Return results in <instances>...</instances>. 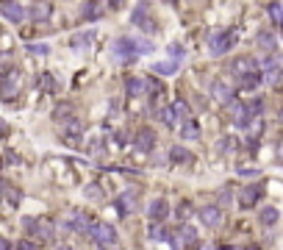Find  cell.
Segmentation results:
<instances>
[{"mask_svg":"<svg viewBox=\"0 0 283 250\" xmlns=\"http://www.w3.org/2000/svg\"><path fill=\"white\" fill-rule=\"evenodd\" d=\"M22 228H25L28 236H33L39 242H47V239H53L56 225H53V220H45V217H22Z\"/></svg>","mask_w":283,"mask_h":250,"instance_id":"6da1fadb","label":"cell"},{"mask_svg":"<svg viewBox=\"0 0 283 250\" xmlns=\"http://www.w3.org/2000/svg\"><path fill=\"white\" fill-rule=\"evenodd\" d=\"M89 236H92V242L100 250H117V231L111 228L109 223H94L92 231H89Z\"/></svg>","mask_w":283,"mask_h":250,"instance_id":"7a4b0ae2","label":"cell"},{"mask_svg":"<svg viewBox=\"0 0 283 250\" xmlns=\"http://www.w3.org/2000/svg\"><path fill=\"white\" fill-rule=\"evenodd\" d=\"M92 225H94V223H89V214H84V211H78V208H73V211H67V217H64L61 228H64V231H73V234H89Z\"/></svg>","mask_w":283,"mask_h":250,"instance_id":"3957f363","label":"cell"},{"mask_svg":"<svg viewBox=\"0 0 283 250\" xmlns=\"http://www.w3.org/2000/svg\"><path fill=\"white\" fill-rule=\"evenodd\" d=\"M239 42V37H236V31H217L208 37V47L214 56H222V53H228L231 47Z\"/></svg>","mask_w":283,"mask_h":250,"instance_id":"277c9868","label":"cell"},{"mask_svg":"<svg viewBox=\"0 0 283 250\" xmlns=\"http://www.w3.org/2000/svg\"><path fill=\"white\" fill-rule=\"evenodd\" d=\"M22 83V73L14 67H6L3 70V83H0V89H3V98H14V92L20 89Z\"/></svg>","mask_w":283,"mask_h":250,"instance_id":"5b68a950","label":"cell"},{"mask_svg":"<svg viewBox=\"0 0 283 250\" xmlns=\"http://www.w3.org/2000/svg\"><path fill=\"white\" fill-rule=\"evenodd\" d=\"M0 14H3L9 22H22L28 14H31V9L22 6V3H0Z\"/></svg>","mask_w":283,"mask_h":250,"instance_id":"8992f818","label":"cell"},{"mask_svg":"<svg viewBox=\"0 0 283 250\" xmlns=\"http://www.w3.org/2000/svg\"><path fill=\"white\" fill-rule=\"evenodd\" d=\"M81 134H84V122H81L78 117H67V120L61 122V136L67 142H73V145H75V142L81 139Z\"/></svg>","mask_w":283,"mask_h":250,"instance_id":"52a82bcc","label":"cell"},{"mask_svg":"<svg viewBox=\"0 0 283 250\" xmlns=\"http://www.w3.org/2000/svg\"><path fill=\"white\" fill-rule=\"evenodd\" d=\"M133 147H139L142 153H150L156 147V131L153 128H139L133 136Z\"/></svg>","mask_w":283,"mask_h":250,"instance_id":"ba28073f","label":"cell"},{"mask_svg":"<svg viewBox=\"0 0 283 250\" xmlns=\"http://www.w3.org/2000/svg\"><path fill=\"white\" fill-rule=\"evenodd\" d=\"M261 198H264V186H261V183H253V186H244V192L239 195V203L244 208H253Z\"/></svg>","mask_w":283,"mask_h":250,"instance_id":"9c48e42d","label":"cell"},{"mask_svg":"<svg viewBox=\"0 0 283 250\" xmlns=\"http://www.w3.org/2000/svg\"><path fill=\"white\" fill-rule=\"evenodd\" d=\"M194 242H197V231H194L192 225H181L178 234H175V239H172V245L175 247H192Z\"/></svg>","mask_w":283,"mask_h":250,"instance_id":"30bf717a","label":"cell"},{"mask_svg":"<svg viewBox=\"0 0 283 250\" xmlns=\"http://www.w3.org/2000/svg\"><path fill=\"white\" fill-rule=\"evenodd\" d=\"M200 223L208 225V228H217L222 223V208L220 206H203L200 208Z\"/></svg>","mask_w":283,"mask_h":250,"instance_id":"8fae6325","label":"cell"},{"mask_svg":"<svg viewBox=\"0 0 283 250\" xmlns=\"http://www.w3.org/2000/svg\"><path fill=\"white\" fill-rule=\"evenodd\" d=\"M167 214H169V203L164 198H156L150 206H147V217H150V223H161Z\"/></svg>","mask_w":283,"mask_h":250,"instance_id":"7c38bea8","label":"cell"},{"mask_svg":"<svg viewBox=\"0 0 283 250\" xmlns=\"http://www.w3.org/2000/svg\"><path fill=\"white\" fill-rule=\"evenodd\" d=\"M211 92H214V98L220 100V103L231 106L233 103V86L225 81H214V86H211Z\"/></svg>","mask_w":283,"mask_h":250,"instance_id":"4fadbf2b","label":"cell"},{"mask_svg":"<svg viewBox=\"0 0 283 250\" xmlns=\"http://www.w3.org/2000/svg\"><path fill=\"white\" fill-rule=\"evenodd\" d=\"M131 22H133V25H139V28H145V31H156V22L147 17V9H145V6H136V9H133Z\"/></svg>","mask_w":283,"mask_h":250,"instance_id":"5bb4252c","label":"cell"},{"mask_svg":"<svg viewBox=\"0 0 283 250\" xmlns=\"http://www.w3.org/2000/svg\"><path fill=\"white\" fill-rule=\"evenodd\" d=\"M114 206H117V211H120L122 217H128V214L133 211V206H136V195H133V192H122L120 198H117Z\"/></svg>","mask_w":283,"mask_h":250,"instance_id":"9a60e30c","label":"cell"},{"mask_svg":"<svg viewBox=\"0 0 283 250\" xmlns=\"http://www.w3.org/2000/svg\"><path fill=\"white\" fill-rule=\"evenodd\" d=\"M233 70L241 75V78H244V75H253V73H258V64L253 61V58H247V56H244V58H236V61H233Z\"/></svg>","mask_w":283,"mask_h":250,"instance_id":"2e32d148","label":"cell"},{"mask_svg":"<svg viewBox=\"0 0 283 250\" xmlns=\"http://www.w3.org/2000/svg\"><path fill=\"white\" fill-rule=\"evenodd\" d=\"M125 89L131 98H139V95L147 92V78H128L125 81Z\"/></svg>","mask_w":283,"mask_h":250,"instance_id":"e0dca14e","label":"cell"},{"mask_svg":"<svg viewBox=\"0 0 283 250\" xmlns=\"http://www.w3.org/2000/svg\"><path fill=\"white\" fill-rule=\"evenodd\" d=\"M178 67H181V61L169 58V61H156V64H153V73H158V75H172V73H178Z\"/></svg>","mask_w":283,"mask_h":250,"instance_id":"ac0fdd59","label":"cell"},{"mask_svg":"<svg viewBox=\"0 0 283 250\" xmlns=\"http://www.w3.org/2000/svg\"><path fill=\"white\" fill-rule=\"evenodd\" d=\"M217 147H220V153H225V156H233V153L239 150V139H233V136H222V139L217 142Z\"/></svg>","mask_w":283,"mask_h":250,"instance_id":"d6986e66","label":"cell"},{"mask_svg":"<svg viewBox=\"0 0 283 250\" xmlns=\"http://www.w3.org/2000/svg\"><path fill=\"white\" fill-rule=\"evenodd\" d=\"M169 159H172L175 164H192L194 162L192 153H189L186 147H172V150H169Z\"/></svg>","mask_w":283,"mask_h":250,"instance_id":"ffe728a7","label":"cell"},{"mask_svg":"<svg viewBox=\"0 0 283 250\" xmlns=\"http://www.w3.org/2000/svg\"><path fill=\"white\" fill-rule=\"evenodd\" d=\"M261 83H264V75L253 73V75H244V78H241V89H244V92H253V89H258Z\"/></svg>","mask_w":283,"mask_h":250,"instance_id":"44dd1931","label":"cell"},{"mask_svg":"<svg viewBox=\"0 0 283 250\" xmlns=\"http://www.w3.org/2000/svg\"><path fill=\"white\" fill-rule=\"evenodd\" d=\"M147 236H150L153 242H167V239H169V234L164 231V225H161V223H153L150 228H147Z\"/></svg>","mask_w":283,"mask_h":250,"instance_id":"7402d4cb","label":"cell"},{"mask_svg":"<svg viewBox=\"0 0 283 250\" xmlns=\"http://www.w3.org/2000/svg\"><path fill=\"white\" fill-rule=\"evenodd\" d=\"M3 189H6V200H9L11 206H17V203H20V200H22L20 189H17V186H14V183H11V181H3Z\"/></svg>","mask_w":283,"mask_h":250,"instance_id":"603a6c76","label":"cell"},{"mask_svg":"<svg viewBox=\"0 0 283 250\" xmlns=\"http://www.w3.org/2000/svg\"><path fill=\"white\" fill-rule=\"evenodd\" d=\"M256 42H258V47H261V50H269V53L275 50V34H269V31H261Z\"/></svg>","mask_w":283,"mask_h":250,"instance_id":"cb8c5ba5","label":"cell"},{"mask_svg":"<svg viewBox=\"0 0 283 250\" xmlns=\"http://www.w3.org/2000/svg\"><path fill=\"white\" fill-rule=\"evenodd\" d=\"M103 9H105L103 3H84V14H81V17H84V20H97Z\"/></svg>","mask_w":283,"mask_h":250,"instance_id":"d4e9b609","label":"cell"},{"mask_svg":"<svg viewBox=\"0 0 283 250\" xmlns=\"http://www.w3.org/2000/svg\"><path fill=\"white\" fill-rule=\"evenodd\" d=\"M181 136H184V139H200V125L194 122V120L184 122V128H181Z\"/></svg>","mask_w":283,"mask_h":250,"instance_id":"484cf974","label":"cell"},{"mask_svg":"<svg viewBox=\"0 0 283 250\" xmlns=\"http://www.w3.org/2000/svg\"><path fill=\"white\" fill-rule=\"evenodd\" d=\"M158 120H161L164 125H169V128H172V125L178 122V114H175L172 106H167V109H158Z\"/></svg>","mask_w":283,"mask_h":250,"instance_id":"4316f807","label":"cell"},{"mask_svg":"<svg viewBox=\"0 0 283 250\" xmlns=\"http://www.w3.org/2000/svg\"><path fill=\"white\" fill-rule=\"evenodd\" d=\"M50 9L53 6L50 3H37V6H31V11H33V20H47V17H50Z\"/></svg>","mask_w":283,"mask_h":250,"instance_id":"83f0119b","label":"cell"},{"mask_svg":"<svg viewBox=\"0 0 283 250\" xmlns=\"http://www.w3.org/2000/svg\"><path fill=\"white\" fill-rule=\"evenodd\" d=\"M92 39H94V31H81V34L73 37V45L75 47H86V45H92Z\"/></svg>","mask_w":283,"mask_h":250,"instance_id":"f1b7e54d","label":"cell"},{"mask_svg":"<svg viewBox=\"0 0 283 250\" xmlns=\"http://www.w3.org/2000/svg\"><path fill=\"white\" fill-rule=\"evenodd\" d=\"M267 14L283 28V3H269V6H267Z\"/></svg>","mask_w":283,"mask_h":250,"instance_id":"f546056e","label":"cell"},{"mask_svg":"<svg viewBox=\"0 0 283 250\" xmlns=\"http://www.w3.org/2000/svg\"><path fill=\"white\" fill-rule=\"evenodd\" d=\"M264 81H267L269 86H283V70H269V73H264Z\"/></svg>","mask_w":283,"mask_h":250,"instance_id":"4dcf8cb0","label":"cell"},{"mask_svg":"<svg viewBox=\"0 0 283 250\" xmlns=\"http://www.w3.org/2000/svg\"><path fill=\"white\" fill-rule=\"evenodd\" d=\"M172 109H175V114H178V120H184V122L192 120V117H189V106H186V100H175Z\"/></svg>","mask_w":283,"mask_h":250,"instance_id":"1f68e13d","label":"cell"},{"mask_svg":"<svg viewBox=\"0 0 283 250\" xmlns=\"http://www.w3.org/2000/svg\"><path fill=\"white\" fill-rule=\"evenodd\" d=\"M261 223L264 225H275V223H278V208H272V206L264 208V211H261Z\"/></svg>","mask_w":283,"mask_h":250,"instance_id":"d6a6232c","label":"cell"},{"mask_svg":"<svg viewBox=\"0 0 283 250\" xmlns=\"http://www.w3.org/2000/svg\"><path fill=\"white\" fill-rule=\"evenodd\" d=\"M261 120H253L250 125H247V128H244V134L247 136H250V139H253V145H256V139H258V134H261Z\"/></svg>","mask_w":283,"mask_h":250,"instance_id":"836d02e7","label":"cell"},{"mask_svg":"<svg viewBox=\"0 0 283 250\" xmlns=\"http://www.w3.org/2000/svg\"><path fill=\"white\" fill-rule=\"evenodd\" d=\"M39 89H42V92H56V83H53L50 73H45L42 78H39Z\"/></svg>","mask_w":283,"mask_h":250,"instance_id":"e575fe53","label":"cell"},{"mask_svg":"<svg viewBox=\"0 0 283 250\" xmlns=\"http://www.w3.org/2000/svg\"><path fill=\"white\" fill-rule=\"evenodd\" d=\"M86 198H92V200H100V198H103V189H100V183H89V186H86Z\"/></svg>","mask_w":283,"mask_h":250,"instance_id":"d590c367","label":"cell"},{"mask_svg":"<svg viewBox=\"0 0 283 250\" xmlns=\"http://www.w3.org/2000/svg\"><path fill=\"white\" fill-rule=\"evenodd\" d=\"M184 45H175V42H172V45H169V56H172L175 58V61H181V58H184Z\"/></svg>","mask_w":283,"mask_h":250,"instance_id":"8d00e7d4","label":"cell"},{"mask_svg":"<svg viewBox=\"0 0 283 250\" xmlns=\"http://www.w3.org/2000/svg\"><path fill=\"white\" fill-rule=\"evenodd\" d=\"M28 53H37V56H47V53H50V47H47V45H28Z\"/></svg>","mask_w":283,"mask_h":250,"instance_id":"74e56055","label":"cell"},{"mask_svg":"<svg viewBox=\"0 0 283 250\" xmlns=\"http://www.w3.org/2000/svg\"><path fill=\"white\" fill-rule=\"evenodd\" d=\"M236 172H239L241 178H256V175H258V170H256V167H239Z\"/></svg>","mask_w":283,"mask_h":250,"instance_id":"f35d334b","label":"cell"},{"mask_svg":"<svg viewBox=\"0 0 283 250\" xmlns=\"http://www.w3.org/2000/svg\"><path fill=\"white\" fill-rule=\"evenodd\" d=\"M189 211H192V206H189L186 200H181V206H178V217H181V220H186V217H189Z\"/></svg>","mask_w":283,"mask_h":250,"instance_id":"ab89813d","label":"cell"},{"mask_svg":"<svg viewBox=\"0 0 283 250\" xmlns=\"http://www.w3.org/2000/svg\"><path fill=\"white\" fill-rule=\"evenodd\" d=\"M220 203H222V206L231 203V189H222V192H220Z\"/></svg>","mask_w":283,"mask_h":250,"instance_id":"60d3db41","label":"cell"},{"mask_svg":"<svg viewBox=\"0 0 283 250\" xmlns=\"http://www.w3.org/2000/svg\"><path fill=\"white\" fill-rule=\"evenodd\" d=\"M17 250H37V245H33V242H28V239H22L20 245H17Z\"/></svg>","mask_w":283,"mask_h":250,"instance_id":"b9f144b4","label":"cell"},{"mask_svg":"<svg viewBox=\"0 0 283 250\" xmlns=\"http://www.w3.org/2000/svg\"><path fill=\"white\" fill-rule=\"evenodd\" d=\"M278 156H280V162H283V142L278 145Z\"/></svg>","mask_w":283,"mask_h":250,"instance_id":"7bdbcfd3","label":"cell"},{"mask_svg":"<svg viewBox=\"0 0 283 250\" xmlns=\"http://www.w3.org/2000/svg\"><path fill=\"white\" fill-rule=\"evenodd\" d=\"M58 250H69V245H58Z\"/></svg>","mask_w":283,"mask_h":250,"instance_id":"ee69618b","label":"cell"},{"mask_svg":"<svg viewBox=\"0 0 283 250\" xmlns=\"http://www.w3.org/2000/svg\"><path fill=\"white\" fill-rule=\"evenodd\" d=\"M225 250H239V247H225Z\"/></svg>","mask_w":283,"mask_h":250,"instance_id":"f6af8a7d","label":"cell"}]
</instances>
